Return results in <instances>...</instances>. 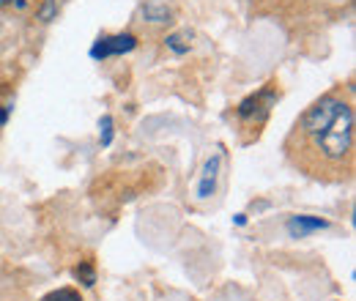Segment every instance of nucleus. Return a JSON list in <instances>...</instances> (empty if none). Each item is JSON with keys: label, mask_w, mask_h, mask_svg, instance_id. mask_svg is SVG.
Here are the masks:
<instances>
[{"label": "nucleus", "mask_w": 356, "mask_h": 301, "mask_svg": "<svg viewBox=\"0 0 356 301\" xmlns=\"http://www.w3.org/2000/svg\"><path fill=\"white\" fill-rule=\"evenodd\" d=\"M315 143L323 151V156H329V159H343L351 151V145H354V110L346 101L340 104V110L334 113L329 127L315 137Z\"/></svg>", "instance_id": "nucleus-1"}, {"label": "nucleus", "mask_w": 356, "mask_h": 301, "mask_svg": "<svg viewBox=\"0 0 356 301\" xmlns=\"http://www.w3.org/2000/svg\"><path fill=\"white\" fill-rule=\"evenodd\" d=\"M340 99H334V96H326V99H321L315 107H310L307 110V115H305V121H302V127H305V131L307 134H312V137H318L321 131L329 127V121L334 118V113L340 110Z\"/></svg>", "instance_id": "nucleus-2"}, {"label": "nucleus", "mask_w": 356, "mask_h": 301, "mask_svg": "<svg viewBox=\"0 0 356 301\" xmlns=\"http://www.w3.org/2000/svg\"><path fill=\"white\" fill-rule=\"evenodd\" d=\"M137 47V39L132 33H118V36H104L90 47V58L96 60H104V58H113V55H124V52H132Z\"/></svg>", "instance_id": "nucleus-3"}, {"label": "nucleus", "mask_w": 356, "mask_h": 301, "mask_svg": "<svg viewBox=\"0 0 356 301\" xmlns=\"http://www.w3.org/2000/svg\"><path fill=\"white\" fill-rule=\"evenodd\" d=\"M220 170H222V154L209 156L206 165H203V170H200V178H197V189H195L197 200H209V197H214L217 184H220Z\"/></svg>", "instance_id": "nucleus-4"}, {"label": "nucleus", "mask_w": 356, "mask_h": 301, "mask_svg": "<svg viewBox=\"0 0 356 301\" xmlns=\"http://www.w3.org/2000/svg\"><path fill=\"white\" fill-rule=\"evenodd\" d=\"M329 227V222L326 219H321V216H291L288 219V233L293 236V238H305V236H310L315 230H326Z\"/></svg>", "instance_id": "nucleus-5"}, {"label": "nucleus", "mask_w": 356, "mask_h": 301, "mask_svg": "<svg viewBox=\"0 0 356 301\" xmlns=\"http://www.w3.org/2000/svg\"><path fill=\"white\" fill-rule=\"evenodd\" d=\"M143 17L148 22H168L170 19V8L162 3V0H148L145 8H143Z\"/></svg>", "instance_id": "nucleus-6"}, {"label": "nucleus", "mask_w": 356, "mask_h": 301, "mask_svg": "<svg viewBox=\"0 0 356 301\" xmlns=\"http://www.w3.org/2000/svg\"><path fill=\"white\" fill-rule=\"evenodd\" d=\"M99 143L104 148L113 143V118L110 115H102V121H99Z\"/></svg>", "instance_id": "nucleus-7"}, {"label": "nucleus", "mask_w": 356, "mask_h": 301, "mask_svg": "<svg viewBox=\"0 0 356 301\" xmlns=\"http://www.w3.org/2000/svg\"><path fill=\"white\" fill-rule=\"evenodd\" d=\"M42 301H83V299H80V293H77V291H72V288H60V291L47 293Z\"/></svg>", "instance_id": "nucleus-8"}, {"label": "nucleus", "mask_w": 356, "mask_h": 301, "mask_svg": "<svg viewBox=\"0 0 356 301\" xmlns=\"http://www.w3.org/2000/svg\"><path fill=\"white\" fill-rule=\"evenodd\" d=\"M74 274H77V279H83V285H86V288H90V285L96 282V271H93V266H90V263H80Z\"/></svg>", "instance_id": "nucleus-9"}, {"label": "nucleus", "mask_w": 356, "mask_h": 301, "mask_svg": "<svg viewBox=\"0 0 356 301\" xmlns=\"http://www.w3.org/2000/svg\"><path fill=\"white\" fill-rule=\"evenodd\" d=\"M184 39H189V33H173V36H168V47L178 55H184L189 49V42H184Z\"/></svg>", "instance_id": "nucleus-10"}, {"label": "nucleus", "mask_w": 356, "mask_h": 301, "mask_svg": "<svg viewBox=\"0 0 356 301\" xmlns=\"http://www.w3.org/2000/svg\"><path fill=\"white\" fill-rule=\"evenodd\" d=\"M44 22H49L52 17H55V0H44V6H42V14H39Z\"/></svg>", "instance_id": "nucleus-11"}, {"label": "nucleus", "mask_w": 356, "mask_h": 301, "mask_svg": "<svg viewBox=\"0 0 356 301\" xmlns=\"http://www.w3.org/2000/svg\"><path fill=\"white\" fill-rule=\"evenodd\" d=\"M3 121H6V110H0V124H3Z\"/></svg>", "instance_id": "nucleus-12"}, {"label": "nucleus", "mask_w": 356, "mask_h": 301, "mask_svg": "<svg viewBox=\"0 0 356 301\" xmlns=\"http://www.w3.org/2000/svg\"><path fill=\"white\" fill-rule=\"evenodd\" d=\"M6 3H11V0H0V6H6Z\"/></svg>", "instance_id": "nucleus-13"}]
</instances>
